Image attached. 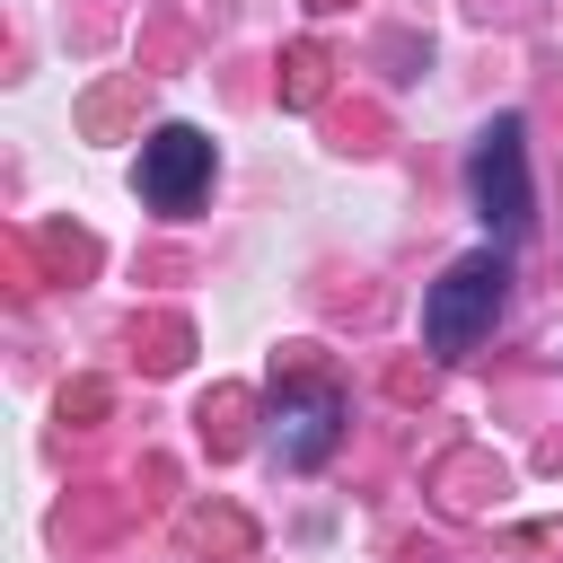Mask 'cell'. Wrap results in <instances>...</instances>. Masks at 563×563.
<instances>
[{"label":"cell","instance_id":"4","mask_svg":"<svg viewBox=\"0 0 563 563\" xmlns=\"http://www.w3.org/2000/svg\"><path fill=\"white\" fill-rule=\"evenodd\" d=\"M334 440H343V396H334V387H299V396H282V413H273V449H282V466H325Z\"/></svg>","mask_w":563,"mask_h":563},{"label":"cell","instance_id":"2","mask_svg":"<svg viewBox=\"0 0 563 563\" xmlns=\"http://www.w3.org/2000/svg\"><path fill=\"white\" fill-rule=\"evenodd\" d=\"M466 185H475V211H484L493 246L528 238L537 194H528V123H519V114H493V123H484V141H475V158H466Z\"/></svg>","mask_w":563,"mask_h":563},{"label":"cell","instance_id":"3","mask_svg":"<svg viewBox=\"0 0 563 563\" xmlns=\"http://www.w3.org/2000/svg\"><path fill=\"white\" fill-rule=\"evenodd\" d=\"M211 194V132L194 123H158L141 141V202L150 211H194Z\"/></svg>","mask_w":563,"mask_h":563},{"label":"cell","instance_id":"1","mask_svg":"<svg viewBox=\"0 0 563 563\" xmlns=\"http://www.w3.org/2000/svg\"><path fill=\"white\" fill-rule=\"evenodd\" d=\"M501 308H510V255H501V246L457 255V264L422 290V343H431V361H466V352L501 325Z\"/></svg>","mask_w":563,"mask_h":563}]
</instances>
